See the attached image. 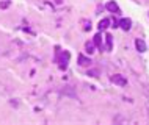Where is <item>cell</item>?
<instances>
[{
    "mask_svg": "<svg viewBox=\"0 0 149 125\" xmlns=\"http://www.w3.org/2000/svg\"><path fill=\"white\" fill-rule=\"evenodd\" d=\"M69 52H63L61 53V58H60V69H66L68 67V63H69Z\"/></svg>",
    "mask_w": 149,
    "mask_h": 125,
    "instance_id": "6da1fadb",
    "label": "cell"
},
{
    "mask_svg": "<svg viewBox=\"0 0 149 125\" xmlns=\"http://www.w3.org/2000/svg\"><path fill=\"white\" fill-rule=\"evenodd\" d=\"M111 81H113L115 84H119V86H126L127 84V80L124 78L123 75H113L111 77Z\"/></svg>",
    "mask_w": 149,
    "mask_h": 125,
    "instance_id": "7a4b0ae2",
    "label": "cell"
},
{
    "mask_svg": "<svg viewBox=\"0 0 149 125\" xmlns=\"http://www.w3.org/2000/svg\"><path fill=\"white\" fill-rule=\"evenodd\" d=\"M130 25H132V21L130 19H121V22H119V27L123 28V30H130Z\"/></svg>",
    "mask_w": 149,
    "mask_h": 125,
    "instance_id": "3957f363",
    "label": "cell"
},
{
    "mask_svg": "<svg viewBox=\"0 0 149 125\" xmlns=\"http://www.w3.org/2000/svg\"><path fill=\"white\" fill-rule=\"evenodd\" d=\"M107 10H108V11H111V13H115V14H116V13H119V6L116 5L115 2H108V3H107Z\"/></svg>",
    "mask_w": 149,
    "mask_h": 125,
    "instance_id": "277c9868",
    "label": "cell"
},
{
    "mask_svg": "<svg viewBox=\"0 0 149 125\" xmlns=\"http://www.w3.org/2000/svg\"><path fill=\"white\" fill-rule=\"evenodd\" d=\"M90 63H91L90 58H86V56H83V55L79 56V64L80 66H90Z\"/></svg>",
    "mask_w": 149,
    "mask_h": 125,
    "instance_id": "5b68a950",
    "label": "cell"
},
{
    "mask_svg": "<svg viewBox=\"0 0 149 125\" xmlns=\"http://www.w3.org/2000/svg\"><path fill=\"white\" fill-rule=\"evenodd\" d=\"M135 46H136V49H138V52H144V50H146V44H144V41H141V39H136Z\"/></svg>",
    "mask_w": 149,
    "mask_h": 125,
    "instance_id": "8992f818",
    "label": "cell"
},
{
    "mask_svg": "<svg viewBox=\"0 0 149 125\" xmlns=\"http://www.w3.org/2000/svg\"><path fill=\"white\" fill-rule=\"evenodd\" d=\"M108 25H110V19H104V21H100L99 22V30H107Z\"/></svg>",
    "mask_w": 149,
    "mask_h": 125,
    "instance_id": "52a82bcc",
    "label": "cell"
},
{
    "mask_svg": "<svg viewBox=\"0 0 149 125\" xmlns=\"http://www.w3.org/2000/svg\"><path fill=\"white\" fill-rule=\"evenodd\" d=\"M94 46L99 47V49H102V36H100L99 33L94 36Z\"/></svg>",
    "mask_w": 149,
    "mask_h": 125,
    "instance_id": "ba28073f",
    "label": "cell"
},
{
    "mask_svg": "<svg viewBox=\"0 0 149 125\" xmlns=\"http://www.w3.org/2000/svg\"><path fill=\"white\" fill-rule=\"evenodd\" d=\"M105 41H107V50H111V42H113V36L111 35H105Z\"/></svg>",
    "mask_w": 149,
    "mask_h": 125,
    "instance_id": "9c48e42d",
    "label": "cell"
},
{
    "mask_svg": "<svg viewBox=\"0 0 149 125\" xmlns=\"http://www.w3.org/2000/svg\"><path fill=\"white\" fill-rule=\"evenodd\" d=\"M86 52L88 53H93V52H94V46H93L91 42H86Z\"/></svg>",
    "mask_w": 149,
    "mask_h": 125,
    "instance_id": "30bf717a",
    "label": "cell"
}]
</instances>
